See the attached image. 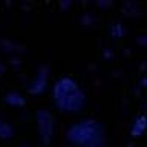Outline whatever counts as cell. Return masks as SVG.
Here are the masks:
<instances>
[{
    "instance_id": "1",
    "label": "cell",
    "mask_w": 147,
    "mask_h": 147,
    "mask_svg": "<svg viewBox=\"0 0 147 147\" xmlns=\"http://www.w3.org/2000/svg\"><path fill=\"white\" fill-rule=\"evenodd\" d=\"M54 101L61 110L78 112L86 103L84 94L72 78L64 77L57 81L54 87Z\"/></svg>"
},
{
    "instance_id": "2",
    "label": "cell",
    "mask_w": 147,
    "mask_h": 147,
    "mask_svg": "<svg viewBox=\"0 0 147 147\" xmlns=\"http://www.w3.org/2000/svg\"><path fill=\"white\" fill-rule=\"evenodd\" d=\"M66 136L72 144L81 147H101L104 144L103 126L95 119H84L78 124H74L67 130Z\"/></svg>"
},
{
    "instance_id": "3",
    "label": "cell",
    "mask_w": 147,
    "mask_h": 147,
    "mask_svg": "<svg viewBox=\"0 0 147 147\" xmlns=\"http://www.w3.org/2000/svg\"><path fill=\"white\" fill-rule=\"evenodd\" d=\"M37 121H38V130H40V138L45 146H48L52 138L54 132V119L48 110H38L37 112Z\"/></svg>"
},
{
    "instance_id": "4",
    "label": "cell",
    "mask_w": 147,
    "mask_h": 147,
    "mask_svg": "<svg viewBox=\"0 0 147 147\" xmlns=\"http://www.w3.org/2000/svg\"><path fill=\"white\" fill-rule=\"evenodd\" d=\"M146 129H147V117L146 115H140L135 119V123H133L130 133H132V136H141L146 132Z\"/></svg>"
},
{
    "instance_id": "5",
    "label": "cell",
    "mask_w": 147,
    "mask_h": 147,
    "mask_svg": "<svg viewBox=\"0 0 147 147\" xmlns=\"http://www.w3.org/2000/svg\"><path fill=\"white\" fill-rule=\"evenodd\" d=\"M5 101L9 103V104H14V106H23L25 104L23 96L18 95V94H8L6 96H5Z\"/></svg>"
},
{
    "instance_id": "6",
    "label": "cell",
    "mask_w": 147,
    "mask_h": 147,
    "mask_svg": "<svg viewBox=\"0 0 147 147\" xmlns=\"http://www.w3.org/2000/svg\"><path fill=\"white\" fill-rule=\"evenodd\" d=\"M12 136V129L6 123L0 121V138H11Z\"/></svg>"
},
{
    "instance_id": "7",
    "label": "cell",
    "mask_w": 147,
    "mask_h": 147,
    "mask_svg": "<svg viewBox=\"0 0 147 147\" xmlns=\"http://www.w3.org/2000/svg\"><path fill=\"white\" fill-rule=\"evenodd\" d=\"M64 147H72V146H64Z\"/></svg>"
},
{
    "instance_id": "8",
    "label": "cell",
    "mask_w": 147,
    "mask_h": 147,
    "mask_svg": "<svg viewBox=\"0 0 147 147\" xmlns=\"http://www.w3.org/2000/svg\"><path fill=\"white\" fill-rule=\"evenodd\" d=\"M146 109H147V104H146Z\"/></svg>"
}]
</instances>
